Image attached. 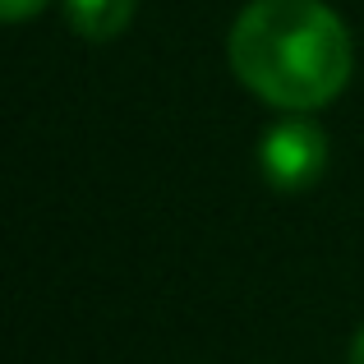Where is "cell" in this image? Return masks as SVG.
<instances>
[{
	"label": "cell",
	"instance_id": "obj_2",
	"mask_svg": "<svg viewBox=\"0 0 364 364\" xmlns=\"http://www.w3.org/2000/svg\"><path fill=\"white\" fill-rule=\"evenodd\" d=\"M258 166L277 189H309L318 171L328 166V139L314 120H286L267 129L258 148Z\"/></svg>",
	"mask_w": 364,
	"mask_h": 364
},
{
	"label": "cell",
	"instance_id": "obj_4",
	"mask_svg": "<svg viewBox=\"0 0 364 364\" xmlns=\"http://www.w3.org/2000/svg\"><path fill=\"white\" fill-rule=\"evenodd\" d=\"M0 5H5V18H28L33 9H42L46 0H0Z\"/></svg>",
	"mask_w": 364,
	"mask_h": 364
},
{
	"label": "cell",
	"instance_id": "obj_5",
	"mask_svg": "<svg viewBox=\"0 0 364 364\" xmlns=\"http://www.w3.org/2000/svg\"><path fill=\"white\" fill-rule=\"evenodd\" d=\"M350 364H364V332L355 337V350H350Z\"/></svg>",
	"mask_w": 364,
	"mask_h": 364
},
{
	"label": "cell",
	"instance_id": "obj_1",
	"mask_svg": "<svg viewBox=\"0 0 364 364\" xmlns=\"http://www.w3.org/2000/svg\"><path fill=\"white\" fill-rule=\"evenodd\" d=\"M231 65L272 107H328L350 79V37L323 0H254L231 28Z\"/></svg>",
	"mask_w": 364,
	"mask_h": 364
},
{
	"label": "cell",
	"instance_id": "obj_3",
	"mask_svg": "<svg viewBox=\"0 0 364 364\" xmlns=\"http://www.w3.org/2000/svg\"><path fill=\"white\" fill-rule=\"evenodd\" d=\"M65 18L74 23V33L107 42V37H120L129 28L134 0H65Z\"/></svg>",
	"mask_w": 364,
	"mask_h": 364
}]
</instances>
